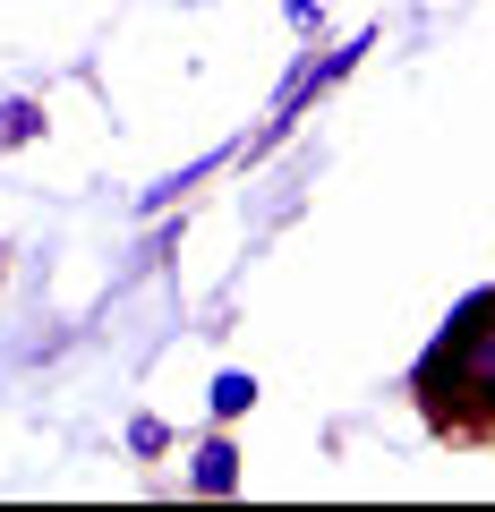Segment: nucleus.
<instances>
[{"label": "nucleus", "mask_w": 495, "mask_h": 512, "mask_svg": "<svg viewBox=\"0 0 495 512\" xmlns=\"http://www.w3.org/2000/svg\"><path fill=\"white\" fill-rule=\"evenodd\" d=\"M35 137H43V103H26V94L0 103V146H35Z\"/></svg>", "instance_id": "obj_5"}, {"label": "nucleus", "mask_w": 495, "mask_h": 512, "mask_svg": "<svg viewBox=\"0 0 495 512\" xmlns=\"http://www.w3.org/2000/svg\"><path fill=\"white\" fill-rule=\"evenodd\" d=\"M282 18H291L299 35H325V9H316V0H282Z\"/></svg>", "instance_id": "obj_7"}, {"label": "nucleus", "mask_w": 495, "mask_h": 512, "mask_svg": "<svg viewBox=\"0 0 495 512\" xmlns=\"http://www.w3.org/2000/svg\"><path fill=\"white\" fill-rule=\"evenodd\" d=\"M222 163H231V146H222V154H197V163H188V171H163V180L146 188V214H171V205H180V197H188V188H197V180H214Z\"/></svg>", "instance_id": "obj_3"}, {"label": "nucleus", "mask_w": 495, "mask_h": 512, "mask_svg": "<svg viewBox=\"0 0 495 512\" xmlns=\"http://www.w3.org/2000/svg\"><path fill=\"white\" fill-rule=\"evenodd\" d=\"M410 384H419V402L444 427H487L495 419V291L461 299L453 325L427 342V359H419Z\"/></svg>", "instance_id": "obj_1"}, {"label": "nucleus", "mask_w": 495, "mask_h": 512, "mask_svg": "<svg viewBox=\"0 0 495 512\" xmlns=\"http://www.w3.org/2000/svg\"><path fill=\"white\" fill-rule=\"evenodd\" d=\"M205 402H214V419H222V427H231V419H248V410H257V376H239V367H222Z\"/></svg>", "instance_id": "obj_4"}, {"label": "nucleus", "mask_w": 495, "mask_h": 512, "mask_svg": "<svg viewBox=\"0 0 495 512\" xmlns=\"http://www.w3.org/2000/svg\"><path fill=\"white\" fill-rule=\"evenodd\" d=\"M239 478H248V470H239V444L231 436H205L197 453H188V487H197V495H239Z\"/></svg>", "instance_id": "obj_2"}, {"label": "nucleus", "mask_w": 495, "mask_h": 512, "mask_svg": "<svg viewBox=\"0 0 495 512\" xmlns=\"http://www.w3.org/2000/svg\"><path fill=\"white\" fill-rule=\"evenodd\" d=\"M129 453H146V461L171 453V427H163V419H129Z\"/></svg>", "instance_id": "obj_6"}]
</instances>
